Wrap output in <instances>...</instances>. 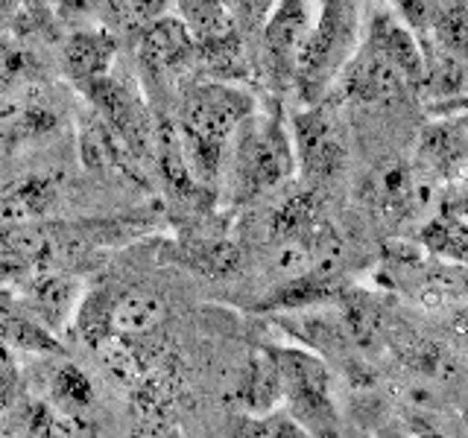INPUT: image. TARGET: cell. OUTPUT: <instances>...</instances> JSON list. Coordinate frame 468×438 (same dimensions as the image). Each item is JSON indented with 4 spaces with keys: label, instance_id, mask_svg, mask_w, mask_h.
Listing matches in <instances>:
<instances>
[{
    "label": "cell",
    "instance_id": "23",
    "mask_svg": "<svg viewBox=\"0 0 468 438\" xmlns=\"http://www.w3.org/2000/svg\"><path fill=\"white\" fill-rule=\"evenodd\" d=\"M0 336L9 348L18 350H58L53 333H48L44 325H36L27 316H6L0 318Z\"/></svg>",
    "mask_w": 468,
    "mask_h": 438
},
{
    "label": "cell",
    "instance_id": "21",
    "mask_svg": "<svg viewBox=\"0 0 468 438\" xmlns=\"http://www.w3.org/2000/svg\"><path fill=\"white\" fill-rule=\"evenodd\" d=\"M153 152L158 158L161 179H165V184L170 187V193L179 196V199H194L199 193V184L190 179L179 131H176V126L170 120L155 126V146H153Z\"/></svg>",
    "mask_w": 468,
    "mask_h": 438
},
{
    "label": "cell",
    "instance_id": "5",
    "mask_svg": "<svg viewBox=\"0 0 468 438\" xmlns=\"http://www.w3.org/2000/svg\"><path fill=\"white\" fill-rule=\"evenodd\" d=\"M290 141L296 152V167L311 182H328L346 164V143L336 126L331 106L322 99L304 102V109L292 114Z\"/></svg>",
    "mask_w": 468,
    "mask_h": 438
},
{
    "label": "cell",
    "instance_id": "3",
    "mask_svg": "<svg viewBox=\"0 0 468 438\" xmlns=\"http://www.w3.org/2000/svg\"><path fill=\"white\" fill-rule=\"evenodd\" d=\"M80 91L91 99L94 111L109 123L117 141H121L132 155L135 158L153 155L155 123L135 88L123 79L112 77V73H106V77L82 82Z\"/></svg>",
    "mask_w": 468,
    "mask_h": 438
},
{
    "label": "cell",
    "instance_id": "15",
    "mask_svg": "<svg viewBox=\"0 0 468 438\" xmlns=\"http://www.w3.org/2000/svg\"><path fill=\"white\" fill-rule=\"evenodd\" d=\"M58 190L50 175H27L0 190V225L24 228L56 208Z\"/></svg>",
    "mask_w": 468,
    "mask_h": 438
},
{
    "label": "cell",
    "instance_id": "19",
    "mask_svg": "<svg viewBox=\"0 0 468 438\" xmlns=\"http://www.w3.org/2000/svg\"><path fill=\"white\" fill-rule=\"evenodd\" d=\"M465 243H468V228H465L463 199L445 196V202L439 204V214H433L421 228V245H428L436 257H445L451 263H457V266H463Z\"/></svg>",
    "mask_w": 468,
    "mask_h": 438
},
{
    "label": "cell",
    "instance_id": "22",
    "mask_svg": "<svg viewBox=\"0 0 468 438\" xmlns=\"http://www.w3.org/2000/svg\"><path fill=\"white\" fill-rule=\"evenodd\" d=\"M50 403L58 409V412L77 418L80 412H85V409L94 403L91 380H88L77 365H70V362L58 365L50 380Z\"/></svg>",
    "mask_w": 468,
    "mask_h": 438
},
{
    "label": "cell",
    "instance_id": "20",
    "mask_svg": "<svg viewBox=\"0 0 468 438\" xmlns=\"http://www.w3.org/2000/svg\"><path fill=\"white\" fill-rule=\"evenodd\" d=\"M176 6L197 47L238 36V18L226 0H176Z\"/></svg>",
    "mask_w": 468,
    "mask_h": 438
},
{
    "label": "cell",
    "instance_id": "28",
    "mask_svg": "<svg viewBox=\"0 0 468 438\" xmlns=\"http://www.w3.org/2000/svg\"><path fill=\"white\" fill-rule=\"evenodd\" d=\"M229 9L234 12V18L238 24H249V26H261L263 18H267V12L272 6V0H226Z\"/></svg>",
    "mask_w": 468,
    "mask_h": 438
},
{
    "label": "cell",
    "instance_id": "27",
    "mask_svg": "<svg viewBox=\"0 0 468 438\" xmlns=\"http://www.w3.org/2000/svg\"><path fill=\"white\" fill-rule=\"evenodd\" d=\"M238 435H261V438H287V435H307L296 418H292L287 409L278 412V409H270V412H261V415H243L240 423L234 427Z\"/></svg>",
    "mask_w": 468,
    "mask_h": 438
},
{
    "label": "cell",
    "instance_id": "8",
    "mask_svg": "<svg viewBox=\"0 0 468 438\" xmlns=\"http://www.w3.org/2000/svg\"><path fill=\"white\" fill-rule=\"evenodd\" d=\"M311 0H272L267 18L261 24V44L270 77L278 85H292V62L311 29Z\"/></svg>",
    "mask_w": 468,
    "mask_h": 438
},
{
    "label": "cell",
    "instance_id": "2",
    "mask_svg": "<svg viewBox=\"0 0 468 438\" xmlns=\"http://www.w3.org/2000/svg\"><path fill=\"white\" fill-rule=\"evenodd\" d=\"M278 369V386L287 412L296 418L307 435H336L340 433V412L334 403L331 365L311 348L270 345Z\"/></svg>",
    "mask_w": 468,
    "mask_h": 438
},
{
    "label": "cell",
    "instance_id": "29",
    "mask_svg": "<svg viewBox=\"0 0 468 438\" xmlns=\"http://www.w3.org/2000/svg\"><path fill=\"white\" fill-rule=\"evenodd\" d=\"M123 4H126L129 12H135L138 18L150 21V18H155V15H165L167 12L170 0H123Z\"/></svg>",
    "mask_w": 468,
    "mask_h": 438
},
{
    "label": "cell",
    "instance_id": "12",
    "mask_svg": "<svg viewBox=\"0 0 468 438\" xmlns=\"http://www.w3.org/2000/svg\"><path fill=\"white\" fill-rule=\"evenodd\" d=\"M229 401L238 403L243 415H261L275 409L282 401V386H278V369L272 348L263 345L249 350L246 360L234 369L229 380Z\"/></svg>",
    "mask_w": 468,
    "mask_h": 438
},
{
    "label": "cell",
    "instance_id": "14",
    "mask_svg": "<svg viewBox=\"0 0 468 438\" xmlns=\"http://www.w3.org/2000/svg\"><path fill=\"white\" fill-rule=\"evenodd\" d=\"M114 56H117V38L106 26L73 29V33L68 36V41H65V50H62L65 73L77 85L112 73Z\"/></svg>",
    "mask_w": 468,
    "mask_h": 438
},
{
    "label": "cell",
    "instance_id": "25",
    "mask_svg": "<svg viewBox=\"0 0 468 438\" xmlns=\"http://www.w3.org/2000/svg\"><path fill=\"white\" fill-rule=\"evenodd\" d=\"M433 36L436 44L448 53L465 56V41H468V18H465V6L463 0H453L442 12L436 15L433 21Z\"/></svg>",
    "mask_w": 468,
    "mask_h": 438
},
{
    "label": "cell",
    "instance_id": "11",
    "mask_svg": "<svg viewBox=\"0 0 468 438\" xmlns=\"http://www.w3.org/2000/svg\"><path fill=\"white\" fill-rule=\"evenodd\" d=\"M80 158L91 172L144 184V175L138 172V158L117 141V135L97 111L80 117Z\"/></svg>",
    "mask_w": 468,
    "mask_h": 438
},
{
    "label": "cell",
    "instance_id": "6",
    "mask_svg": "<svg viewBox=\"0 0 468 438\" xmlns=\"http://www.w3.org/2000/svg\"><path fill=\"white\" fill-rule=\"evenodd\" d=\"M431 172L419 175V167L407 164L401 158H387L375 164L360 182V199L372 211L384 216H410L431 204Z\"/></svg>",
    "mask_w": 468,
    "mask_h": 438
},
{
    "label": "cell",
    "instance_id": "4",
    "mask_svg": "<svg viewBox=\"0 0 468 438\" xmlns=\"http://www.w3.org/2000/svg\"><path fill=\"white\" fill-rule=\"evenodd\" d=\"M252 109H255V99L238 85L223 82V79L197 82L185 91L182 117L176 129L229 146L234 126H238Z\"/></svg>",
    "mask_w": 468,
    "mask_h": 438
},
{
    "label": "cell",
    "instance_id": "1",
    "mask_svg": "<svg viewBox=\"0 0 468 438\" xmlns=\"http://www.w3.org/2000/svg\"><path fill=\"white\" fill-rule=\"evenodd\" d=\"M231 141V187L238 190V199L270 193L296 172L290 129L278 109L258 111L255 106L234 126Z\"/></svg>",
    "mask_w": 468,
    "mask_h": 438
},
{
    "label": "cell",
    "instance_id": "26",
    "mask_svg": "<svg viewBox=\"0 0 468 438\" xmlns=\"http://www.w3.org/2000/svg\"><path fill=\"white\" fill-rule=\"evenodd\" d=\"M194 266L211 277L219 275H231L234 269L240 266V248L238 243H229V240H205L202 245H197V252L190 255Z\"/></svg>",
    "mask_w": 468,
    "mask_h": 438
},
{
    "label": "cell",
    "instance_id": "13",
    "mask_svg": "<svg viewBox=\"0 0 468 438\" xmlns=\"http://www.w3.org/2000/svg\"><path fill=\"white\" fill-rule=\"evenodd\" d=\"M465 117L463 111L445 114L442 120L431 123L419 138V161L421 170L431 175H442V179H457L465 167Z\"/></svg>",
    "mask_w": 468,
    "mask_h": 438
},
{
    "label": "cell",
    "instance_id": "7",
    "mask_svg": "<svg viewBox=\"0 0 468 438\" xmlns=\"http://www.w3.org/2000/svg\"><path fill=\"white\" fill-rule=\"evenodd\" d=\"M340 94L351 102L375 106V102H395L410 94L404 73L395 68L387 56L372 50L369 44L357 41V47L343 62L334 77Z\"/></svg>",
    "mask_w": 468,
    "mask_h": 438
},
{
    "label": "cell",
    "instance_id": "16",
    "mask_svg": "<svg viewBox=\"0 0 468 438\" xmlns=\"http://www.w3.org/2000/svg\"><path fill=\"white\" fill-rule=\"evenodd\" d=\"M80 298H82L80 284L73 281V277L56 275V272L38 275L36 281H29V289H27V307L33 310V316L41 325L50 330H62L65 325H70Z\"/></svg>",
    "mask_w": 468,
    "mask_h": 438
},
{
    "label": "cell",
    "instance_id": "24",
    "mask_svg": "<svg viewBox=\"0 0 468 438\" xmlns=\"http://www.w3.org/2000/svg\"><path fill=\"white\" fill-rule=\"evenodd\" d=\"M36 70H38V62L33 58V53L18 47V44L0 41V91L24 88L36 77Z\"/></svg>",
    "mask_w": 468,
    "mask_h": 438
},
{
    "label": "cell",
    "instance_id": "10",
    "mask_svg": "<svg viewBox=\"0 0 468 438\" xmlns=\"http://www.w3.org/2000/svg\"><path fill=\"white\" fill-rule=\"evenodd\" d=\"M138 58L150 77H170V73H179L190 62H197V44L182 18H173L165 12L144 24L138 38Z\"/></svg>",
    "mask_w": 468,
    "mask_h": 438
},
{
    "label": "cell",
    "instance_id": "9",
    "mask_svg": "<svg viewBox=\"0 0 468 438\" xmlns=\"http://www.w3.org/2000/svg\"><path fill=\"white\" fill-rule=\"evenodd\" d=\"M363 44L387 56L389 62L404 73L410 91H421L424 82V47L416 38V29L410 26L399 12L378 9L363 29Z\"/></svg>",
    "mask_w": 468,
    "mask_h": 438
},
{
    "label": "cell",
    "instance_id": "18",
    "mask_svg": "<svg viewBox=\"0 0 468 438\" xmlns=\"http://www.w3.org/2000/svg\"><path fill=\"white\" fill-rule=\"evenodd\" d=\"M167 316V304L158 296L146 289H123V292H112V304H109V333L112 336H126V339H135V336L153 333Z\"/></svg>",
    "mask_w": 468,
    "mask_h": 438
},
{
    "label": "cell",
    "instance_id": "17",
    "mask_svg": "<svg viewBox=\"0 0 468 438\" xmlns=\"http://www.w3.org/2000/svg\"><path fill=\"white\" fill-rule=\"evenodd\" d=\"M56 126V111L33 91L24 97H0V146H18L48 135Z\"/></svg>",
    "mask_w": 468,
    "mask_h": 438
},
{
    "label": "cell",
    "instance_id": "30",
    "mask_svg": "<svg viewBox=\"0 0 468 438\" xmlns=\"http://www.w3.org/2000/svg\"><path fill=\"white\" fill-rule=\"evenodd\" d=\"M12 377V357H9V345L0 336V383H9Z\"/></svg>",
    "mask_w": 468,
    "mask_h": 438
}]
</instances>
